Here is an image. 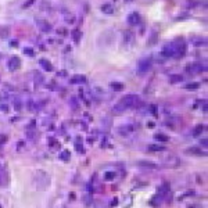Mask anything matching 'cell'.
I'll return each mask as SVG.
<instances>
[{"label":"cell","instance_id":"cell-5","mask_svg":"<svg viewBox=\"0 0 208 208\" xmlns=\"http://www.w3.org/2000/svg\"><path fill=\"white\" fill-rule=\"evenodd\" d=\"M86 76L85 75H74V76H71L69 78V83H72V85H82V83H86Z\"/></svg>","mask_w":208,"mask_h":208},{"label":"cell","instance_id":"cell-8","mask_svg":"<svg viewBox=\"0 0 208 208\" xmlns=\"http://www.w3.org/2000/svg\"><path fill=\"white\" fill-rule=\"evenodd\" d=\"M39 64L42 65V67H43L44 69H46L47 72L53 71V65H51V63H50L49 60H46V59H40V60H39Z\"/></svg>","mask_w":208,"mask_h":208},{"label":"cell","instance_id":"cell-30","mask_svg":"<svg viewBox=\"0 0 208 208\" xmlns=\"http://www.w3.org/2000/svg\"><path fill=\"white\" fill-rule=\"evenodd\" d=\"M0 108H1V110H4V111H7V107H6V106H3V104L0 106Z\"/></svg>","mask_w":208,"mask_h":208},{"label":"cell","instance_id":"cell-2","mask_svg":"<svg viewBox=\"0 0 208 208\" xmlns=\"http://www.w3.org/2000/svg\"><path fill=\"white\" fill-rule=\"evenodd\" d=\"M7 67H8V69L10 71H17V69L21 68V60H20V57H11L10 60H8V63H7Z\"/></svg>","mask_w":208,"mask_h":208},{"label":"cell","instance_id":"cell-28","mask_svg":"<svg viewBox=\"0 0 208 208\" xmlns=\"http://www.w3.org/2000/svg\"><path fill=\"white\" fill-rule=\"evenodd\" d=\"M71 103H72V108H76V100H75V99H71Z\"/></svg>","mask_w":208,"mask_h":208},{"label":"cell","instance_id":"cell-4","mask_svg":"<svg viewBox=\"0 0 208 208\" xmlns=\"http://www.w3.org/2000/svg\"><path fill=\"white\" fill-rule=\"evenodd\" d=\"M142 21V17L139 13H130L128 16V24L129 25H139Z\"/></svg>","mask_w":208,"mask_h":208},{"label":"cell","instance_id":"cell-27","mask_svg":"<svg viewBox=\"0 0 208 208\" xmlns=\"http://www.w3.org/2000/svg\"><path fill=\"white\" fill-rule=\"evenodd\" d=\"M157 40V32H154L153 33V36H151V39H150V42H149V44H153V43Z\"/></svg>","mask_w":208,"mask_h":208},{"label":"cell","instance_id":"cell-13","mask_svg":"<svg viewBox=\"0 0 208 208\" xmlns=\"http://www.w3.org/2000/svg\"><path fill=\"white\" fill-rule=\"evenodd\" d=\"M192 43L193 44H197V46H201V44H205L207 40L203 39V37H192Z\"/></svg>","mask_w":208,"mask_h":208},{"label":"cell","instance_id":"cell-14","mask_svg":"<svg viewBox=\"0 0 208 208\" xmlns=\"http://www.w3.org/2000/svg\"><path fill=\"white\" fill-rule=\"evenodd\" d=\"M139 165L144 166V168H150V169H155V168H157L155 164H153V162H146V161H140V162H139Z\"/></svg>","mask_w":208,"mask_h":208},{"label":"cell","instance_id":"cell-26","mask_svg":"<svg viewBox=\"0 0 208 208\" xmlns=\"http://www.w3.org/2000/svg\"><path fill=\"white\" fill-rule=\"evenodd\" d=\"M24 53L28 54V56H33V50L31 47H27V49H24Z\"/></svg>","mask_w":208,"mask_h":208},{"label":"cell","instance_id":"cell-17","mask_svg":"<svg viewBox=\"0 0 208 208\" xmlns=\"http://www.w3.org/2000/svg\"><path fill=\"white\" fill-rule=\"evenodd\" d=\"M123 37H125V42H132L133 40V33L130 32V31H126V32L123 33Z\"/></svg>","mask_w":208,"mask_h":208},{"label":"cell","instance_id":"cell-24","mask_svg":"<svg viewBox=\"0 0 208 208\" xmlns=\"http://www.w3.org/2000/svg\"><path fill=\"white\" fill-rule=\"evenodd\" d=\"M198 87H200L198 83H189V85H186V89H198Z\"/></svg>","mask_w":208,"mask_h":208},{"label":"cell","instance_id":"cell-19","mask_svg":"<svg viewBox=\"0 0 208 208\" xmlns=\"http://www.w3.org/2000/svg\"><path fill=\"white\" fill-rule=\"evenodd\" d=\"M111 87L114 89V90L119 92V90H122V89H123V85H122V83H118V82H114V83L111 85Z\"/></svg>","mask_w":208,"mask_h":208},{"label":"cell","instance_id":"cell-22","mask_svg":"<svg viewBox=\"0 0 208 208\" xmlns=\"http://www.w3.org/2000/svg\"><path fill=\"white\" fill-rule=\"evenodd\" d=\"M33 3H35V0H27V1L22 4V8H28V7H31Z\"/></svg>","mask_w":208,"mask_h":208},{"label":"cell","instance_id":"cell-18","mask_svg":"<svg viewBox=\"0 0 208 208\" xmlns=\"http://www.w3.org/2000/svg\"><path fill=\"white\" fill-rule=\"evenodd\" d=\"M149 149L151 150V151H162L165 147H162V146H157V144H150Z\"/></svg>","mask_w":208,"mask_h":208},{"label":"cell","instance_id":"cell-21","mask_svg":"<svg viewBox=\"0 0 208 208\" xmlns=\"http://www.w3.org/2000/svg\"><path fill=\"white\" fill-rule=\"evenodd\" d=\"M14 108L16 110H21V102H20V99H14Z\"/></svg>","mask_w":208,"mask_h":208},{"label":"cell","instance_id":"cell-9","mask_svg":"<svg viewBox=\"0 0 208 208\" xmlns=\"http://www.w3.org/2000/svg\"><path fill=\"white\" fill-rule=\"evenodd\" d=\"M102 11L104 14H107V16H111V14H114V7L110 3H106V4L102 6Z\"/></svg>","mask_w":208,"mask_h":208},{"label":"cell","instance_id":"cell-31","mask_svg":"<svg viewBox=\"0 0 208 208\" xmlns=\"http://www.w3.org/2000/svg\"><path fill=\"white\" fill-rule=\"evenodd\" d=\"M130 1H133V0H125V3H130Z\"/></svg>","mask_w":208,"mask_h":208},{"label":"cell","instance_id":"cell-15","mask_svg":"<svg viewBox=\"0 0 208 208\" xmlns=\"http://www.w3.org/2000/svg\"><path fill=\"white\" fill-rule=\"evenodd\" d=\"M204 129H205V126H204V125H197V126L194 128V130H193V135H194V136H198L200 133H203Z\"/></svg>","mask_w":208,"mask_h":208},{"label":"cell","instance_id":"cell-12","mask_svg":"<svg viewBox=\"0 0 208 208\" xmlns=\"http://www.w3.org/2000/svg\"><path fill=\"white\" fill-rule=\"evenodd\" d=\"M8 36H10V28H8V27H3L1 29H0V37H4V39H7Z\"/></svg>","mask_w":208,"mask_h":208},{"label":"cell","instance_id":"cell-7","mask_svg":"<svg viewBox=\"0 0 208 208\" xmlns=\"http://www.w3.org/2000/svg\"><path fill=\"white\" fill-rule=\"evenodd\" d=\"M205 69H207V67L203 65L201 63H193V64L190 65V72H194V74L203 72V71H205Z\"/></svg>","mask_w":208,"mask_h":208},{"label":"cell","instance_id":"cell-10","mask_svg":"<svg viewBox=\"0 0 208 208\" xmlns=\"http://www.w3.org/2000/svg\"><path fill=\"white\" fill-rule=\"evenodd\" d=\"M182 80H183V76H182V75H178V74L169 75V82H171V83H179Z\"/></svg>","mask_w":208,"mask_h":208},{"label":"cell","instance_id":"cell-23","mask_svg":"<svg viewBox=\"0 0 208 208\" xmlns=\"http://www.w3.org/2000/svg\"><path fill=\"white\" fill-rule=\"evenodd\" d=\"M60 157H61V158H63L64 161H67V160H69V153H68V151H63Z\"/></svg>","mask_w":208,"mask_h":208},{"label":"cell","instance_id":"cell-1","mask_svg":"<svg viewBox=\"0 0 208 208\" xmlns=\"http://www.w3.org/2000/svg\"><path fill=\"white\" fill-rule=\"evenodd\" d=\"M119 102L122 103L123 106H125V108L128 110V108H130V107H136L139 103V97L136 96V94H126V96H123Z\"/></svg>","mask_w":208,"mask_h":208},{"label":"cell","instance_id":"cell-3","mask_svg":"<svg viewBox=\"0 0 208 208\" xmlns=\"http://www.w3.org/2000/svg\"><path fill=\"white\" fill-rule=\"evenodd\" d=\"M151 64H153L151 59H142L139 61V71L140 72H147L151 68Z\"/></svg>","mask_w":208,"mask_h":208},{"label":"cell","instance_id":"cell-6","mask_svg":"<svg viewBox=\"0 0 208 208\" xmlns=\"http://www.w3.org/2000/svg\"><path fill=\"white\" fill-rule=\"evenodd\" d=\"M162 54L165 56V57H173L175 56V47H173V43H168L164 46L162 49Z\"/></svg>","mask_w":208,"mask_h":208},{"label":"cell","instance_id":"cell-25","mask_svg":"<svg viewBox=\"0 0 208 208\" xmlns=\"http://www.w3.org/2000/svg\"><path fill=\"white\" fill-rule=\"evenodd\" d=\"M187 154H201V151L197 149H192V150H187Z\"/></svg>","mask_w":208,"mask_h":208},{"label":"cell","instance_id":"cell-29","mask_svg":"<svg viewBox=\"0 0 208 208\" xmlns=\"http://www.w3.org/2000/svg\"><path fill=\"white\" fill-rule=\"evenodd\" d=\"M0 185H3V171H0Z\"/></svg>","mask_w":208,"mask_h":208},{"label":"cell","instance_id":"cell-16","mask_svg":"<svg viewBox=\"0 0 208 208\" xmlns=\"http://www.w3.org/2000/svg\"><path fill=\"white\" fill-rule=\"evenodd\" d=\"M37 22L42 25V27H40V29H42V31H44V32H47V31H50V29H51V28H50V24H47V22H44V21H37Z\"/></svg>","mask_w":208,"mask_h":208},{"label":"cell","instance_id":"cell-11","mask_svg":"<svg viewBox=\"0 0 208 208\" xmlns=\"http://www.w3.org/2000/svg\"><path fill=\"white\" fill-rule=\"evenodd\" d=\"M71 35H72V37H74L75 43H78L80 40V37H82V33H80L79 29H74V31L71 32Z\"/></svg>","mask_w":208,"mask_h":208},{"label":"cell","instance_id":"cell-20","mask_svg":"<svg viewBox=\"0 0 208 208\" xmlns=\"http://www.w3.org/2000/svg\"><path fill=\"white\" fill-rule=\"evenodd\" d=\"M155 139H157V140H160V142H166V140H168V136L164 135V133H157L155 135Z\"/></svg>","mask_w":208,"mask_h":208}]
</instances>
